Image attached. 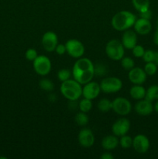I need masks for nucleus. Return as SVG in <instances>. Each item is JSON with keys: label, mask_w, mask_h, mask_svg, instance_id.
<instances>
[{"label": "nucleus", "mask_w": 158, "mask_h": 159, "mask_svg": "<svg viewBox=\"0 0 158 159\" xmlns=\"http://www.w3.org/2000/svg\"><path fill=\"white\" fill-rule=\"evenodd\" d=\"M130 129V122L127 118L122 117L119 118L116 121H115L114 124L112 127V131L113 134L117 137H122L123 135L127 134Z\"/></svg>", "instance_id": "obj_11"}, {"label": "nucleus", "mask_w": 158, "mask_h": 159, "mask_svg": "<svg viewBox=\"0 0 158 159\" xmlns=\"http://www.w3.org/2000/svg\"><path fill=\"white\" fill-rule=\"evenodd\" d=\"M124 53L125 48L119 40L112 39L105 45V54L111 60L120 61L124 57Z\"/></svg>", "instance_id": "obj_4"}, {"label": "nucleus", "mask_w": 158, "mask_h": 159, "mask_svg": "<svg viewBox=\"0 0 158 159\" xmlns=\"http://www.w3.org/2000/svg\"><path fill=\"white\" fill-rule=\"evenodd\" d=\"M132 4L139 12H144L150 9V0H132Z\"/></svg>", "instance_id": "obj_20"}, {"label": "nucleus", "mask_w": 158, "mask_h": 159, "mask_svg": "<svg viewBox=\"0 0 158 159\" xmlns=\"http://www.w3.org/2000/svg\"><path fill=\"white\" fill-rule=\"evenodd\" d=\"M153 110H154L156 113H158V99H157V101H156V103H155L154 107H153Z\"/></svg>", "instance_id": "obj_39"}, {"label": "nucleus", "mask_w": 158, "mask_h": 159, "mask_svg": "<svg viewBox=\"0 0 158 159\" xmlns=\"http://www.w3.org/2000/svg\"><path fill=\"white\" fill-rule=\"evenodd\" d=\"M134 31L139 35H147L152 30V24L150 20L139 18L136 20L134 25Z\"/></svg>", "instance_id": "obj_17"}, {"label": "nucleus", "mask_w": 158, "mask_h": 159, "mask_svg": "<svg viewBox=\"0 0 158 159\" xmlns=\"http://www.w3.org/2000/svg\"><path fill=\"white\" fill-rule=\"evenodd\" d=\"M77 140L81 146L85 148H89L94 144V136L90 129L83 128L79 131Z\"/></svg>", "instance_id": "obj_13"}, {"label": "nucleus", "mask_w": 158, "mask_h": 159, "mask_svg": "<svg viewBox=\"0 0 158 159\" xmlns=\"http://www.w3.org/2000/svg\"><path fill=\"white\" fill-rule=\"evenodd\" d=\"M139 16L140 18L147 19V20H150L152 17V12L150 10V9L147 11H144V12H139Z\"/></svg>", "instance_id": "obj_35"}, {"label": "nucleus", "mask_w": 158, "mask_h": 159, "mask_svg": "<svg viewBox=\"0 0 158 159\" xmlns=\"http://www.w3.org/2000/svg\"><path fill=\"white\" fill-rule=\"evenodd\" d=\"M122 43L125 49L132 50L137 44V36L134 30H126L124 31L122 37Z\"/></svg>", "instance_id": "obj_16"}, {"label": "nucleus", "mask_w": 158, "mask_h": 159, "mask_svg": "<svg viewBox=\"0 0 158 159\" xmlns=\"http://www.w3.org/2000/svg\"><path fill=\"white\" fill-rule=\"evenodd\" d=\"M135 110L140 116H148L153 111V106L151 101L147 99L138 100L135 105Z\"/></svg>", "instance_id": "obj_15"}, {"label": "nucleus", "mask_w": 158, "mask_h": 159, "mask_svg": "<svg viewBox=\"0 0 158 159\" xmlns=\"http://www.w3.org/2000/svg\"><path fill=\"white\" fill-rule=\"evenodd\" d=\"M38 56L37 51L33 48H29L26 50V53H25V57H26V60L29 61H33Z\"/></svg>", "instance_id": "obj_31"}, {"label": "nucleus", "mask_w": 158, "mask_h": 159, "mask_svg": "<svg viewBox=\"0 0 158 159\" xmlns=\"http://www.w3.org/2000/svg\"><path fill=\"white\" fill-rule=\"evenodd\" d=\"M112 110L116 114L120 116H126L132 110L131 102L126 98L117 97L112 102Z\"/></svg>", "instance_id": "obj_8"}, {"label": "nucleus", "mask_w": 158, "mask_h": 159, "mask_svg": "<svg viewBox=\"0 0 158 159\" xmlns=\"http://www.w3.org/2000/svg\"><path fill=\"white\" fill-rule=\"evenodd\" d=\"M101 159H114V156L112 155L111 153H108V152H105L103 153L100 156Z\"/></svg>", "instance_id": "obj_36"}, {"label": "nucleus", "mask_w": 158, "mask_h": 159, "mask_svg": "<svg viewBox=\"0 0 158 159\" xmlns=\"http://www.w3.org/2000/svg\"><path fill=\"white\" fill-rule=\"evenodd\" d=\"M74 120H75L76 124L78 126L84 127V126H86L88 124L89 119H88V116H87L86 113H84V112L81 111L80 113H77L75 115Z\"/></svg>", "instance_id": "obj_23"}, {"label": "nucleus", "mask_w": 158, "mask_h": 159, "mask_svg": "<svg viewBox=\"0 0 158 159\" xmlns=\"http://www.w3.org/2000/svg\"><path fill=\"white\" fill-rule=\"evenodd\" d=\"M55 51L58 55H64V54L67 52L66 46H65V44H62V43L60 44V43H58V44L57 45V47H56L55 51Z\"/></svg>", "instance_id": "obj_34"}, {"label": "nucleus", "mask_w": 158, "mask_h": 159, "mask_svg": "<svg viewBox=\"0 0 158 159\" xmlns=\"http://www.w3.org/2000/svg\"><path fill=\"white\" fill-rule=\"evenodd\" d=\"M153 62L157 65L158 67V51L157 52H155V56H154V60H153Z\"/></svg>", "instance_id": "obj_38"}, {"label": "nucleus", "mask_w": 158, "mask_h": 159, "mask_svg": "<svg viewBox=\"0 0 158 159\" xmlns=\"http://www.w3.org/2000/svg\"><path fill=\"white\" fill-rule=\"evenodd\" d=\"M100 88L101 91L107 94L116 93L122 88V82L117 77H107L102 80Z\"/></svg>", "instance_id": "obj_6"}, {"label": "nucleus", "mask_w": 158, "mask_h": 159, "mask_svg": "<svg viewBox=\"0 0 158 159\" xmlns=\"http://www.w3.org/2000/svg\"><path fill=\"white\" fill-rule=\"evenodd\" d=\"M72 75L74 79L85 85L94 78V64L88 57H80L73 66Z\"/></svg>", "instance_id": "obj_1"}, {"label": "nucleus", "mask_w": 158, "mask_h": 159, "mask_svg": "<svg viewBox=\"0 0 158 159\" xmlns=\"http://www.w3.org/2000/svg\"><path fill=\"white\" fill-rule=\"evenodd\" d=\"M41 44L43 49L47 52H53L55 51L58 44V37L53 31H47L43 35L41 39Z\"/></svg>", "instance_id": "obj_9"}, {"label": "nucleus", "mask_w": 158, "mask_h": 159, "mask_svg": "<svg viewBox=\"0 0 158 159\" xmlns=\"http://www.w3.org/2000/svg\"><path fill=\"white\" fill-rule=\"evenodd\" d=\"M154 51H151V50H147V51H145L143 56L142 57L144 61L147 63V62H153V60H154Z\"/></svg>", "instance_id": "obj_33"}, {"label": "nucleus", "mask_w": 158, "mask_h": 159, "mask_svg": "<svg viewBox=\"0 0 158 159\" xmlns=\"http://www.w3.org/2000/svg\"><path fill=\"white\" fill-rule=\"evenodd\" d=\"M132 51H133V56L136 57H138V58L142 57L143 56L144 52H145V50H144L143 47L138 44H136V46L132 49Z\"/></svg>", "instance_id": "obj_32"}, {"label": "nucleus", "mask_w": 158, "mask_h": 159, "mask_svg": "<svg viewBox=\"0 0 158 159\" xmlns=\"http://www.w3.org/2000/svg\"><path fill=\"white\" fill-rule=\"evenodd\" d=\"M120 61L122 67L125 70H127V71H129V70H131L132 68L135 67V62L134 61H133V59L131 58V57H122Z\"/></svg>", "instance_id": "obj_28"}, {"label": "nucleus", "mask_w": 158, "mask_h": 159, "mask_svg": "<svg viewBox=\"0 0 158 159\" xmlns=\"http://www.w3.org/2000/svg\"><path fill=\"white\" fill-rule=\"evenodd\" d=\"M145 99H148L150 101L157 100L158 99V85H153L149 87L148 89L147 90L146 93Z\"/></svg>", "instance_id": "obj_21"}, {"label": "nucleus", "mask_w": 158, "mask_h": 159, "mask_svg": "<svg viewBox=\"0 0 158 159\" xmlns=\"http://www.w3.org/2000/svg\"><path fill=\"white\" fill-rule=\"evenodd\" d=\"M147 75L145 71L139 67H134L129 71L128 77L130 82L134 85H142L147 80Z\"/></svg>", "instance_id": "obj_14"}, {"label": "nucleus", "mask_w": 158, "mask_h": 159, "mask_svg": "<svg viewBox=\"0 0 158 159\" xmlns=\"http://www.w3.org/2000/svg\"><path fill=\"white\" fill-rule=\"evenodd\" d=\"M71 74H72V72L70 70L63 68V69H60V71H58V72H57V78H58L59 81L63 82L64 81H67L71 79Z\"/></svg>", "instance_id": "obj_30"}, {"label": "nucleus", "mask_w": 158, "mask_h": 159, "mask_svg": "<svg viewBox=\"0 0 158 159\" xmlns=\"http://www.w3.org/2000/svg\"><path fill=\"white\" fill-rule=\"evenodd\" d=\"M157 26H158V18H157Z\"/></svg>", "instance_id": "obj_40"}, {"label": "nucleus", "mask_w": 158, "mask_h": 159, "mask_svg": "<svg viewBox=\"0 0 158 159\" xmlns=\"http://www.w3.org/2000/svg\"><path fill=\"white\" fill-rule=\"evenodd\" d=\"M144 71L147 75H153L157 71V65L154 62H147L144 66Z\"/></svg>", "instance_id": "obj_29"}, {"label": "nucleus", "mask_w": 158, "mask_h": 159, "mask_svg": "<svg viewBox=\"0 0 158 159\" xmlns=\"http://www.w3.org/2000/svg\"><path fill=\"white\" fill-rule=\"evenodd\" d=\"M67 53L74 58H80L85 54V46L77 39H70L65 43Z\"/></svg>", "instance_id": "obj_7"}, {"label": "nucleus", "mask_w": 158, "mask_h": 159, "mask_svg": "<svg viewBox=\"0 0 158 159\" xmlns=\"http://www.w3.org/2000/svg\"><path fill=\"white\" fill-rule=\"evenodd\" d=\"M60 93L69 101H77L82 96L81 84L75 79H68L60 85Z\"/></svg>", "instance_id": "obj_3"}, {"label": "nucleus", "mask_w": 158, "mask_h": 159, "mask_svg": "<svg viewBox=\"0 0 158 159\" xmlns=\"http://www.w3.org/2000/svg\"><path fill=\"white\" fill-rule=\"evenodd\" d=\"M112 101H110L108 99H101L98 102V109L100 112L102 113H107V112L109 111L110 110H112Z\"/></svg>", "instance_id": "obj_22"}, {"label": "nucleus", "mask_w": 158, "mask_h": 159, "mask_svg": "<svg viewBox=\"0 0 158 159\" xmlns=\"http://www.w3.org/2000/svg\"><path fill=\"white\" fill-rule=\"evenodd\" d=\"M153 42H154L155 44L158 46V27L154 33V36H153Z\"/></svg>", "instance_id": "obj_37"}, {"label": "nucleus", "mask_w": 158, "mask_h": 159, "mask_svg": "<svg viewBox=\"0 0 158 159\" xmlns=\"http://www.w3.org/2000/svg\"><path fill=\"white\" fill-rule=\"evenodd\" d=\"M101 93L100 84H99L96 82H91L85 84L84 87L82 88V96L84 98L86 99H96L99 96V95Z\"/></svg>", "instance_id": "obj_10"}, {"label": "nucleus", "mask_w": 158, "mask_h": 159, "mask_svg": "<svg viewBox=\"0 0 158 159\" xmlns=\"http://www.w3.org/2000/svg\"><path fill=\"white\" fill-rule=\"evenodd\" d=\"M147 90L141 85H134L129 90V95L133 99L140 100L145 98Z\"/></svg>", "instance_id": "obj_19"}, {"label": "nucleus", "mask_w": 158, "mask_h": 159, "mask_svg": "<svg viewBox=\"0 0 158 159\" xmlns=\"http://www.w3.org/2000/svg\"><path fill=\"white\" fill-rule=\"evenodd\" d=\"M119 144L124 149H128L133 147V138L130 136L125 134L120 137L119 139Z\"/></svg>", "instance_id": "obj_27"}, {"label": "nucleus", "mask_w": 158, "mask_h": 159, "mask_svg": "<svg viewBox=\"0 0 158 159\" xmlns=\"http://www.w3.org/2000/svg\"><path fill=\"white\" fill-rule=\"evenodd\" d=\"M94 76L103 77L107 74V67L102 63H97L94 65Z\"/></svg>", "instance_id": "obj_26"}, {"label": "nucleus", "mask_w": 158, "mask_h": 159, "mask_svg": "<svg viewBox=\"0 0 158 159\" xmlns=\"http://www.w3.org/2000/svg\"><path fill=\"white\" fill-rule=\"evenodd\" d=\"M79 110L81 112L84 113H88L90 110L92 108V102H91V99H86V98H84L81 100L80 101L78 104Z\"/></svg>", "instance_id": "obj_24"}, {"label": "nucleus", "mask_w": 158, "mask_h": 159, "mask_svg": "<svg viewBox=\"0 0 158 159\" xmlns=\"http://www.w3.org/2000/svg\"><path fill=\"white\" fill-rule=\"evenodd\" d=\"M39 86L41 89L46 92H51L54 90V85L51 80L48 79H43L39 82Z\"/></svg>", "instance_id": "obj_25"}, {"label": "nucleus", "mask_w": 158, "mask_h": 159, "mask_svg": "<svg viewBox=\"0 0 158 159\" xmlns=\"http://www.w3.org/2000/svg\"><path fill=\"white\" fill-rule=\"evenodd\" d=\"M136 17L133 12L122 10L113 16L112 19V26L117 31H125L133 26Z\"/></svg>", "instance_id": "obj_2"}, {"label": "nucleus", "mask_w": 158, "mask_h": 159, "mask_svg": "<svg viewBox=\"0 0 158 159\" xmlns=\"http://www.w3.org/2000/svg\"><path fill=\"white\" fill-rule=\"evenodd\" d=\"M102 147L106 151L114 150L119 144V140L116 135H108L102 140Z\"/></svg>", "instance_id": "obj_18"}, {"label": "nucleus", "mask_w": 158, "mask_h": 159, "mask_svg": "<svg viewBox=\"0 0 158 159\" xmlns=\"http://www.w3.org/2000/svg\"><path fill=\"white\" fill-rule=\"evenodd\" d=\"M150 141L144 134H137L133 139V148L137 153L145 154L150 148Z\"/></svg>", "instance_id": "obj_12"}, {"label": "nucleus", "mask_w": 158, "mask_h": 159, "mask_svg": "<svg viewBox=\"0 0 158 159\" xmlns=\"http://www.w3.org/2000/svg\"><path fill=\"white\" fill-rule=\"evenodd\" d=\"M33 67L37 75L46 76L50 72L52 64L48 57L45 55H38L33 61Z\"/></svg>", "instance_id": "obj_5"}]
</instances>
